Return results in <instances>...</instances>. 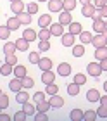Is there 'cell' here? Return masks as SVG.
Instances as JSON below:
<instances>
[{"instance_id":"cell-23","label":"cell","mask_w":107,"mask_h":121,"mask_svg":"<svg viewBox=\"0 0 107 121\" xmlns=\"http://www.w3.org/2000/svg\"><path fill=\"white\" fill-rule=\"evenodd\" d=\"M81 31H83L81 23H74V21H73V23L69 24V33H73L74 36H80V33H81Z\"/></svg>"},{"instance_id":"cell-32","label":"cell","mask_w":107,"mask_h":121,"mask_svg":"<svg viewBox=\"0 0 107 121\" xmlns=\"http://www.w3.org/2000/svg\"><path fill=\"white\" fill-rule=\"evenodd\" d=\"M22 80V88L24 90H28V88H33V86H35V80L33 78H30V76H24V78H21Z\"/></svg>"},{"instance_id":"cell-28","label":"cell","mask_w":107,"mask_h":121,"mask_svg":"<svg viewBox=\"0 0 107 121\" xmlns=\"http://www.w3.org/2000/svg\"><path fill=\"white\" fill-rule=\"evenodd\" d=\"M16 50H17L16 42H5V45H4V52L5 54H16Z\"/></svg>"},{"instance_id":"cell-50","label":"cell","mask_w":107,"mask_h":121,"mask_svg":"<svg viewBox=\"0 0 107 121\" xmlns=\"http://www.w3.org/2000/svg\"><path fill=\"white\" fill-rule=\"evenodd\" d=\"M105 4H107V0H93V5H95V7H98V9H102Z\"/></svg>"},{"instance_id":"cell-45","label":"cell","mask_w":107,"mask_h":121,"mask_svg":"<svg viewBox=\"0 0 107 121\" xmlns=\"http://www.w3.org/2000/svg\"><path fill=\"white\" fill-rule=\"evenodd\" d=\"M26 118H28V114H26L24 111H17V112L12 116V119H16V121H24Z\"/></svg>"},{"instance_id":"cell-18","label":"cell","mask_w":107,"mask_h":121,"mask_svg":"<svg viewBox=\"0 0 107 121\" xmlns=\"http://www.w3.org/2000/svg\"><path fill=\"white\" fill-rule=\"evenodd\" d=\"M22 111H24L28 116H35V112H36V104L24 102V104H22Z\"/></svg>"},{"instance_id":"cell-2","label":"cell","mask_w":107,"mask_h":121,"mask_svg":"<svg viewBox=\"0 0 107 121\" xmlns=\"http://www.w3.org/2000/svg\"><path fill=\"white\" fill-rule=\"evenodd\" d=\"M48 10L50 12H62L64 2L62 0H48Z\"/></svg>"},{"instance_id":"cell-33","label":"cell","mask_w":107,"mask_h":121,"mask_svg":"<svg viewBox=\"0 0 107 121\" xmlns=\"http://www.w3.org/2000/svg\"><path fill=\"white\" fill-rule=\"evenodd\" d=\"M83 54H85V45H83V43L81 45H76L74 43V45H73V56L74 57H81Z\"/></svg>"},{"instance_id":"cell-24","label":"cell","mask_w":107,"mask_h":121,"mask_svg":"<svg viewBox=\"0 0 107 121\" xmlns=\"http://www.w3.org/2000/svg\"><path fill=\"white\" fill-rule=\"evenodd\" d=\"M95 59L98 60H104V59H107V45L105 47H98L97 50H95Z\"/></svg>"},{"instance_id":"cell-17","label":"cell","mask_w":107,"mask_h":121,"mask_svg":"<svg viewBox=\"0 0 107 121\" xmlns=\"http://www.w3.org/2000/svg\"><path fill=\"white\" fill-rule=\"evenodd\" d=\"M7 26H9L10 31L19 30V28H21V21H19V17H17V16H16V17H9V19H7Z\"/></svg>"},{"instance_id":"cell-60","label":"cell","mask_w":107,"mask_h":121,"mask_svg":"<svg viewBox=\"0 0 107 121\" xmlns=\"http://www.w3.org/2000/svg\"><path fill=\"white\" fill-rule=\"evenodd\" d=\"M9 2H16V0H9Z\"/></svg>"},{"instance_id":"cell-51","label":"cell","mask_w":107,"mask_h":121,"mask_svg":"<svg viewBox=\"0 0 107 121\" xmlns=\"http://www.w3.org/2000/svg\"><path fill=\"white\" fill-rule=\"evenodd\" d=\"M9 119H10V116H9L7 112H4V111L0 112V121H9Z\"/></svg>"},{"instance_id":"cell-14","label":"cell","mask_w":107,"mask_h":121,"mask_svg":"<svg viewBox=\"0 0 107 121\" xmlns=\"http://www.w3.org/2000/svg\"><path fill=\"white\" fill-rule=\"evenodd\" d=\"M28 100H30V93L24 92V88L19 90V92H16V102H17V104H21V106H22V104L28 102Z\"/></svg>"},{"instance_id":"cell-6","label":"cell","mask_w":107,"mask_h":121,"mask_svg":"<svg viewBox=\"0 0 107 121\" xmlns=\"http://www.w3.org/2000/svg\"><path fill=\"white\" fill-rule=\"evenodd\" d=\"M48 102H50V106H52V109H59V107L64 106V99L60 95H57V93H55V95H50Z\"/></svg>"},{"instance_id":"cell-43","label":"cell","mask_w":107,"mask_h":121,"mask_svg":"<svg viewBox=\"0 0 107 121\" xmlns=\"http://www.w3.org/2000/svg\"><path fill=\"white\" fill-rule=\"evenodd\" d=\"M74 83H78V85H85V83H86V76L83 74V73L74 74Z\"/></svg>"},{"instance_id":"cell-56","label":"cell","mask_w":107,"mask_h":121,"mask_svg":"<svg viewBox=\"0 0 107 121\" xmlns=\"http://www.w3.org/2000/svg\"><path fill=\"white\" fill-rule=\"evenodd\" d=\"M104 90H105V93H107V80L104 81Z\"/></svg>"},{"instance_id":"cell-61","label":"cell","mask_w":107,"mask_h":121,"mask_svg":"<svg viewBox=\"0 0 107 121\" xmlns=\"http://www.w3.org/2000/svg\"><path fill=\"white\" fill-rule=\"evenodd\" d=\"M2 111H4V109H2V107H0V112H2Z\"/></svg>"},{"instance_id":"cell-4","label":"cell","mask_w":107,"mask_h":121,"mask_svg":"<svg viewBox=\"0 0 107 121\" xmlns=\"http://www.w3.org/2000/svg\"><path fill=\"white\" fill-rule=\"evenodd\" d=\"M74 40H76V36L73 35V33H69V31L60 36V43H62L64 47H73L74 45Z\"/></svg>"},{"instance_id":"cell-62","label":"cell","mask_w":107,"mask_h":121,"mask_svg":"<svg viewBox=\"0 0 107 121\" xmlns=\"http://www.w3.org/2000/svg\"><path fill=\"white\" fill-rule=\"evenodd\" d=\"M0 76H2V71H0Z\"/></svg>"},{"instance_id":"cell-58","label":"cell","mask_w":107,"mask_h":121,"mask_svg":"<svg viewBox=\"0 0 107 121\" xmlns=\"http://www.w3.org/2000/svg\"><path fill=\"white\" fill-rule=\"evenodd\" d=\"M40 2H48V0H38V4H40Z\"/></svg>"},{"instance_id":"cell-26","label":"cell","mask_w":107,"mask_h":121,"mask_svg":"<svg viewBox=\"0 0 107 121\" xmlns=\"http://www.w3.org/2000/svg\"><path fill=\"white\" fill-rule=\"evenodd\" d=\"M92 38H93V35H92L90 31H81V33H80V42L83 43V45L92 43Z\"/></svg>"},{"instance_id":"cell-40","label":"cell","mask_w":107,"mask_h":121,"mask_svg":"<svg viewBox=\"0 0 107 121\" xmlns=\"http://www.w3.org/2000/svg\"><path fill=\"white\" fill-rule=\"evenodd\" d=\"M38 50H40V52L50 50V42L48 40H40V42H38Z\"/></svg>"},{"instance_id":"cell-59","label":"cell","mask_w":107,"mask_h":121,"mask_svg":"<svg viewBox=\"0 0 107 121\" xmlns=\"http://www.w3.org/2000/svg\"><path fill=\"white\" fill-rule=\"evenodd\" d=\"M2 93H4V92H2V88H0V97H2Z\"/></svg>"},{"instance_id":"cell-49","label":"cell","mask_w":107,"mask_h":121,"mask_svg":"<svg viewBox=\"0 0 107 121\" xmlns=\"http://www.w3.org/2000/svg\"><path fill=\"white\" fill-rule=\"evenodd\" d=\"M92 19H104V17H102V9L95 7V12H93V16H92Z\"/></svg>"},{"instance_id":"cell-41","label":"cell","mask_w":107,"mask_h":121,"mask_svg":"<svg viewBox=\"0 0 107 121\" xmlns=\"http://www.w3.org/2000/svg\"><path fill=\"white\" fill-rule=\"evenodd\" d=\"M26 12H30L31 16L36 14V12H38V4H36V2H30V4L26 5Z\"/></svg>"},{"instance_id":"cell-46","label":"cell","mask_w":107,"mask_h":121,"mask_svg":"<svg viewBox=\"0 0 107 121\" xmlns=\"http://www.w3.org/2000/svg\"><path fill=\"white\" fill-rule=\"evenodd\" d=\"M33 100H35V104H40L45 100V93L43 92H36L35 95H33Z\"/></svg>"},{"instance_id":"cell-44","label":"cell","mask_w":107,"mask_h":121,"mask_svg":"<svg viewBox=\"0 0 107 121\" xmlns=\"http://www.w3.org/2000/svg\"><path fill=\"white\" fill-rule=\"evenodd\" d=\"M9 104H10L9 97L5 95V93H2V97H0V107H2V109H7V107H9Z\"/></svg>"},{"instance_id":"cell-9","label":"cell","mask_w":107,"mask_h":121,"mask_svg":"<svg viewBox=\"0 0 107 121\" xmlns=\"http://www.w3.org/2000/svg\"><path fill=\"white\" fill-rule=\"evenodd\" d=\"M50 33H52V36H62L64 35V24L52 23L50 24Z\"/></svg>"},{"instance_id":"cell-31","label":"cell","mask_w":107,"mask_h":121,"mask_svg":"<svg viewBox=\"0 0 107 121\" xmlns=\"http://www.w3.org/2000/svg\"><path fill=\"white\" fill-rule=\"evenodd\" d=\"M52 33H50V28H42L38 31V40H50Z\"/></svg>"},{"instance_id":"cell-30","label":"cell","mask_w":107,"mask_h":121,"mask_svg":"<svg viewBox=\"0 0 107 121\" xmlns=\"http://www.w3.org/2000/svg\"><path fill=\"white\" fill-rule=\"evenodd\" d=\"M80 86H81V85H78V83H74V81H73L71 85H67V93H69L71 97L78 95V93H80Z\"/></svg>"},{"instance_id":"cell-52","label":"cell","mask_w":107,"mask_h":121,"mask_svg":"<svg viewBox=\"0 0 107 121\" xmlns=\"http://www.w3.org/2000/svg\"><path fill=\"white\" fill-rule=\"evenodd\" d=\"M100 104H102V106H107V93H105V95H102V97H100V100H98Z\"/></svg>"},{"instance_id":"cell-57","label":"cell","mask_w":107,"mask_h":121,"mask_svg":"<svg viewBox=\"0 0 107 121\" xmlns=\"http://www.w3.org/2000/svg\"><path fill=\"white\" fill-rule=\"evenodd\" d=\"M104 36H105V38H107V28H105V30H104Z\"/></svg>"},{"instance_id":"cell-22","label":"cell","mask_w":107,"mask_h":121,"mask_svg":"<svg viewBox=\"0 0 107 121\" xmlns=\"http://www.w3.org/2000/svg\"><path fill=\"white\" fill-rule=\"evenodd\" d=\"M22 36H24V38H26V40H28V42H30V43H31V42H35V40H36V38H38V33H36L35 30H31V28H28V30H24V33H22Z\"/></svg>"},{"instance_id":"cell-38","label":"cell","mask_w":107,"mask_h":121,"mask_svg":"<svg viewBox=\"0 0 107 121\" xmlns=\"http://www.w3.org/2000/svg\"><path fill=\"white\" fill-rule=\"evenodd\" d=\"M45 92L48 93V95H55V93L59 92V86L55 83H50V85H45Z\"/></svg>"},{"instance_id":"cell-19","label":"cell","mask_w":107,"mask_h":121,"mask_svg":"<svg viewBox=\"0 0 107 121\" xmlns=\"http://www.w3.org/2000/svg\"><path fill=\"white\" fill-rule=\"evenodd\" d=\"M16 45H17V50H30V42L26 40L24 36H21V38H17V40H16Z\"/></svg>"},{"instance_id":"cell-34","label":"cell","mask_w":107,"mask_h":121,"mask_svg":"<svg viewBox=\"0 0 107 121\" xmlns=\"http://www.w3.org/2000/svg\"><path fill=\"white\" fill-rule=\"evenodd\" d=\"M50 109H52V106H50L48 100H43L40 104H36V111H42V112H48Z\"/></svg>"},{"instance_id":"cell-39","label":"cell","mask_w":107,"mask_h":121,"mask_svg":"<svg viewBox=\"0 0 107 121\" xmlns=\"http://www.w3.org/2000/svg\"><path fill=\"white\" fill-rule=\"evenodd\" d=\"M40 50L38 52H30V56H28V60H30L31 64H38V60H40Z\"/></svg>"},{"instance_id":"cell-25","label":"cell","mask_w":107,"mask_h":121,"mask_svg":"<svg viewBox=\"0 0 107 121\" xmlns=\"http://www.w3.org/2000/svg\"><path fill=\"white\" fill-rule=\"evenodd\" d=\"M26 74H28V69H26L22 64L14 66V76H17V78H24Z\"/></svg>"},{"instance_id":"cell-47","label":"cell","mask_w":107,"mask_h":121,"mask_svg":"<svg viewBox=\"0 0 107 121\" xmlns=\"http://www.w3.org/2000/svg\"><path fill=\"white\" fill-rule=\"evenodd\" d=\"M97 114H98V118H107V106H102V104H100L98 109H97Z\"/></svg>"},{"instance_id":"cell-35","label":"cell","mask_w":107,"mask_h":121,"mask_svg":"<svg viewBox=\"0 0 107 121\" xmlns=\"http://www.w3.org/2000/svg\"><path fill=\"white\" fill-rule=\"evenodd\" d=\"M97 118H98V114H97V111H93V109L85 111V114H83V119H85V121H93V119H97Z\"/></svg>"},{"instance_id":"cell-15","label":"cell","mask_w":107,"mask_h":121,"mask_svg":"<svg viewBox=\"0 0 107 121\" xmlns=\"http://www.w3.org/2000/svg\"><path fill=\"white\" fill-rule=\"evenodd\" d=\"M100 93H98V90H95V88H90L88 92H86V100L88 102H98L100 100Z\"/></svg>"},{"instance_id":"cell-20","label":"cell","mask_w":107,"mask_h":121,"mask_svg":"<svg viewBox=\"0 0 107 121\" xmlns=\"http://www.w3.org/2000/svg\"><path fill=\"white\" fill-rule=\"evenodd\" d=\"M93 12H95V5L90 2V4H86V5H83V9H81V14L85 16V17H92L93 16Z\"/></svg>"},{"instance_id":"cell-36","label":"cell","mask_w":107,"mask_h":121,"mask_svg":"<svg viewBox=\"0 0 107 121\" xmlns=\"http://www.w3.org/2000/svg\"><path fill=\"white\" fill-rule=\"evenodd\" d=\"M64 2V10H74L76 9V5H78V0H62Z\"/></svg>"},{"instance_id":"cell-3","label":"cell","mask_w":107,"mask_h":121,"mask_svg":"<svg viewBox=\"0 0 107 121\" xmlns=\"http://www.w3.org/2000/svg\"><path fill=\"white\" fill-rule=\"evenodd\" d=\"M92 45L95 48H98V47H105L107 45V38L104 36V33H97L93 38H92Z\"/></svg>"},{"instance_id":"cell-54","label":"cell","mask_w":107,"mask_h":121,"mask_svg":"<svg viewBox=\"0 0 107 121\" xmlns=\"http://www.w3.org/2000/svg\"><path fill=\"white\" fill-rule=\"evenodd\" d=\"M100 66H102V69H104V71H107V59L100 60Z\"/></svg>"},{"instance_id":"cell-53","label":"cell","mask_w":107,"mask_h":121,"mask_svg":"<svg viewBox=\"0 0 107 121\" xmlns=\"http://www.w3.org/2000/svg\"><path fill=\"white\" fill-rule=\"evenodd\" d=\"M102 17H104V19H107V4L102 7Z\"/></svg>"},{"instance_id":"cell-55","label":"cell","mask_w":107,"mask_h":121,"mask_svg":"<svg viewBox=\"0 0 107 121\" xmlns=\"http://www.w3.org/2000/svg\"><path fill=\"white\" fill-rule=\"evenodd\" d=\"M80 4L81 5H86V4H90V0H80Z\"/></svg>"},{"instance_id":"cell-29","label":"cell","mask_w":107,"mask_h":121,"mask_svg":"<svg viewBox=\"0 0 107 121\" xmlns=\"http://www.w3.org/2000/svg\"><path fill=\"white\" fill-rule=\"evenodd\" d=\"M83 112L81 109H73V111L69 112V119H73V121H80V119H83Z\"/></svg>"},{"instance_id":"cell-5","label":"cell","mask_w":107,"mask_h":121,"mask_svg":"<svg viewBox=\"0 0 107 121\" xmlns=\"http://www.w3.org/2000/svg\"><path fill=\"white\" fill-rule=\"evenodd\" d=\"M55 81V73L52 69H48V71H42V83L45 85H50V83H54Z\"/></svg>"},{"instance_id":"cell-27","label":"cell","mask_w":107,"mask_h":121,"mask_svg":"<svg viewBox=\"0 0 107 121\" xmlns=\"http://www.w3.org/2000/svg\"><path fill=\"white\" fill-rule=\"evenodd\" d=\"M17 17H19V21H21V24H24V26H28V24H31V14L30 12H21V14H17Z\"/></svg>"},{"instance_id":"cell-1","label":"cell","mask_w":107,"mask_h":121,"mask_svg":"<svg viewBox=\"0 0 107 121\" xmlns=\"http://www.w3.org/2000/svg\"><path fill=\"white\" fill-rule=\"evenodd\" d=\"M102 66H100L98 60H95V62H88L86 64V73L92 76V78H98L100 74H102Z\"/></svg>"},{"instance_id":"cell-37","label":"cell","mask_w":107,"mask_h":121,"mask_svg":"<svg viewBox=\"0 0 107 121\" xmlns=\"http://www.w3.org/2000/svg\"><path fill=\"white\" fill-rule=\"evenodd\" d=\"M9 36H10V30H9V26H7V24L0 26V40H7Z\"/></svg>"},{"instance_id":"cell-7","label":"cell","mask_w":107,"mask_h":121,"mask_svg":"<svg viewBox=\"0 0 107 121\" xmlns=\"http://www.w3.org/2000/svg\"><path fill=\"white\" fill-rule=\"evenodd\" d=\"M92 26H93V31L95 33H104V30L107 28V21L105 19H93Z\"/></svg>"},{"instance_id":"cell-13","label":"cell","mask_w":107,"mask_h":121,"mask_svg":"<svg viewBox=\"0 0 107 121\" xmlns=\"http://www.w3.org/2000/svg\"><path fill=\"white\" fill-rule=\"evenodd\" d=\"M38 24H40V28H50V24H52V16L50 14H42L40 17H38Z\"/></svg>"},{"instance_id":"cell-48","label":"cell","mask_w":107,"mask_h":121,"mask_svg":"<svg viewBox=\"0 0 107 121\" xmlns=\"http://www.w3.org/2000/svg\"><path fill=\"white\" fill-rule=\"evenodd\" d=\"M33 118H35L36 121H45V119H48L47 112H42V111H36V112H35V116H33Z\"/></svg>"},{"instance_id":"cell-12","label":"cell","mask_w":107,"mask_h":121,"mask_svg":"<svg viewBox=\"0 0 107 121\" xmlns=\"http://www.w3.org/2000/svg\"><path fill=\"white\" fill-rule=\"evenodd\" d=\"M10 10L17 16V14H21V12H24V2H21V0H16V2H10Z\"/></svg>"},{"instance_id":"cell-16","label":"cell","mask_w":107,"mask_h":121,"mask_svg":"<svg viewBox=\"0 0 107 121\" xmlns=\"http://www.w3.org/2000/svg\"><path fill=\"white\" fill-rule=\"evenodd\" d=\"M38 68H40L42 71H48V69H52V59H48V57H42L40 60H38Z\"/></svg>"},{"instance_id":"cell-10","label":"cell","mask_w":107,"mask_h":121,"mask_svg":"<svg viewBox=\"0 0 107 121\" xmlns=\"http://www.w3.org/2000/svg\"><path fill=\"white\" fill-rule=\"evenodd\" d=\"M57 73H59V76H62V78H67V76L71 74V64H69V62H62V64H59Z\"/></svg>"},{"instance_id":"cell-42","label":"cell","mask_w":107,"mask_h":121,"mask_svg":"<svg viewBox=\"0 0 107 121\" xmlns=\"http://www.w3.org/2000/svg\"><path fill=\"white\" fill-rule=\"evenodd\" d=\"M4 62H7V64H17V57H16V54H5V60Z\"/></svg>"},{"instance_id":"cell-8","label":"cell","mask_w":107,"mask_h":121,"mask_svg":"<svg viewBox=\"0 0 107 121\" xmlns=\"http://www.w3.org/2000/svg\"><path fill=\"white\" fill-rule=\"evenodd\" d=\"M59 23L60 24H67L69 26L71 23H73V16H71V12L69 10H62V12H59Z\"/></svg>"},{"instance_id":"cell-11","label":"cell","mask_w":107,"mask_h":121,"mask_svg":"<svg viewBox=\"0 0 107 121\" xmlns=\"http://www.w3.org/2000/svg\"><path fill=\"white\" fill-rule=\"evenodd\" d=\"M9 88H10V92H19V90H22V80L21 78H12L9 81Z\"/></svg>"},{"instance_id":"cell-21","label":"cell","mask_w":107,"mask_h":121,"mask_svg":"<svg viewBox=\"0 0 107 121\" xmlns=\"http://www.w3.org/2000/svg\"><path fill=\"white\" fill-rule=\"evenodd\" d=\"M0 71H2V76H10V73H14V66L7 62H0Z\"/></svg>"}]
</instances>
